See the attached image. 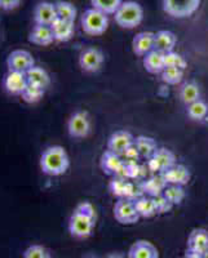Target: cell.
<instances>
[{
  "mask_svg": "<svg viewBox=\"0 0 208 258\" xmlns=\"http://www.w3.org/2000/svg\"><path fill=\"white\" fill-rule=\"evenodd\" d=\"M70 160L66 150L61 146H50L40 156V168L47 176L57 177L68 172Z\"/></svg>",
  "mask_w": 208,
  "mask_h": 258,
  "instance_id": "cell-1",
  "label": "cell"
},
{
  "mask_svg": "<svg viewBox=\"0 0 208 258\" xmlns=\"http://www.w3.org/2000/svg\"><path fill=\"white\" fill-rule=\"evenodd\" d=\"M114 20L122 29H136L144 20V9L136 2H123L115 12Z\"/></svg>",
  "mask_w": 208,
  "mask_h": 258,
  "instance_id": "cell-2",
  "label": "cell"
},
{
  "mask_svg": "<svg viewBox=\"0 0 208 258\" xmlns=\"http://www.w3.org/2000/svg\"><path fill=\"white\" fill-rule=\"evenodd\" d=\"M109 27V17L105 13L91 8L87 9L82 16V29L91 36H100L105 34Z\"/></svg>",
  "mask_w": 208,
  "mask_h": 258,
  "instance_id": "cell-3",
  "label": "cell"
},
{
  "mask_svg": "<svg viewBox=\"0 0 208 258\" xmlns=\"http://www.w3.org/2000/svg\"><path fill=\"white\" fill-rule=\"evenodd\" d=\"M202 0H163V11L172 18L182 20L199 9Z\"/></svg>",
  "mask_w": 208,
  "mask_h": 258,
  "instance_id": "cell-4",
  "label": "cell"
},
{
  "mask_svg": "<svg viewBox=\"0 0 208 258\" xmlns=\"http://www.w3.org/2000/svg\"><path fill=\"white\" fill-rule=\"evenodd\" d=\"M96 226V218H91L85 214L74 211L69 221V231L76 239H87L91 236Z\"/></svg>",
  "mask_w": 208,
  "mask_h": 258,
  "instance_id": "cell-5",
  "label": "cell"
},
{
  "mask_svg": "<svg viewBox=\"0 0 208 258\" xmlns=\"http://www.w3.org/2000/svg\"><path fill=\"white\" fill-rule=\"evenodd\" d=\"M113 212H114L115 220L122 225H133V223L138 222V220L141 218L135 207V203L132 200L124 199V198L115 203Z\"/></svg>",
  "mask_w": 208,
  "mask_h": 258,
  "instance_id": "cell-6",
  "label": "cell"
},
{
  "mask_svg": "<svg viewBox=\"0 0 208 258\" xmlns=\"http://www.w3.org/2000/svg\"><path fill=\"white\" fill-rule=\"evenodd\" d=\"M7 66L9 71H17V73H25L35 66V59L30 52L25 49H16L9 53L7 58Z\"/></svg>",
  "mask_w": 208,
  "mask_h": 258,
  "instance_id": "cell-7",
  "label": "cell"
},
{
  "mask_svg": "<svg viewBox=\"0 0 208 258\" xmlns=\"http://www.w3.org/2000/svg\"><path fill=\"white\" fill-rule=\"evenodd\" d=\"M68 132L73 138H84L91 132V120L88 112L76 111L68 121Z\"/></svg>",
  "mask_w": 208,
  "mask_h": 258,
  "instance_id": "cell-8",
  "label": "cell"
},
{
  "mask_svg": "<svg viewBox=\"0 0 208 258\" xmlns=\"http://www.w3.org/2000/svg\"><path fill=\"white\" fill-rule=\"evenodd\" d=\"M176 164V158L175 154L168 149H158L155 153L152 154L151 158L147 161V168L151 172H158L163 173L164 170L170 169L171 167Z\"/></svg>",
  "mask_w": 208,
  "mask_h": 258,
  "instance_id": "cell-9",
  "label": "cell"
},
{
  "mask_svg": "<svg viewBox=\"0 0 208 258\" xmlns=\"http://www.w3.org/2000/svg\"><path fill=\"white\" fill-rule=\"evenodd\" d=\"M102 52L97 48H87L79 56V66L85 73H96L101 69L103 63Z\"/></svg>",
  "mask_w": 208,
  "mask_h": 258,
  "instance_id": "cell-10",
  "label": "cell"
},
{
  "mask_svg": "<svg viewBox=\"0 0 208 258\" xmlns=\"http://www.w3.org/2000/svg\"><path fill=\"white\" fill-rule=\"evenodd\" d=\"M135 144V137L127 131H117L110 136L108 141V150L118 155H123L126 150Z\"/></svg>",
  "mask_w": 208,
  "mask_h": 258,
  "instance_id": "cell-11",
  "label": "cell"
},
{
  "mask_svg": "<svg viewBox=\"0 0 208 258\" xmlns=\"http://www.w3.org/2000/svg\"><path fill=\"white\" fill-rule=\"evenodd\" d=\"M100 165L105 174L119 177L122 174V170H123L124 160L118 154L113 153L110 150H106L105 153L102 154V156H101Z\"/></svg>",
  "mask_w": 208,
  "mask_h": 258,
  "instance_id": "cell-12",
  "label": "cell"
},
{
  "mask_svg": "<svg viewBox=\"0 0 208 258\" xmlns=\"http://www.w3.org/2000/svg\"><path fill=\"white\" fill-rule=\"evenodd\" d=\"M57 20L56 4L49 3V2H41L34 9V21L36 25H50Z\"/></svg>",
  "mask_w": 208,
  "mask_h": 258,
  "instance_id": "cell-13",
  "label": "cell"
},
{
  "mask_svg": "<svg viewBox=\"0 0 208 258\" xmlns=\"http://www.w3.org/2000/svg\"><path fill=\"white\" fill-rule=\"evenodd\" d=\"M27 79L25 73H17V71H9L4 78L3 85L6 91L13 96H21L25 88L27 87Z\"/></svg>",
  "mask_w": 208,
  "mask_h": 258,
  "instance_id": "cell-14",
  "label": "cell"
},
{
  "mask_svg": "<svg viewBox=\"0 0 208 258\" xmlns=\"http://www.w3.org/2000/svg\"><path fill=\"white\" fill-rule=\"evenodd\" d=\"M161 174L163 176L164 181L167 182V185L185 186L190 181V172L188 168L181 164H175Z\"/></svg>",
  "mask_w": 208,
  "mask_h": 258,
  "instance_id": "cell-15",
  "label": "cell"
},
{
  "mask_svg": "<svg viewBox=\"0 0 208 258\" xmlns=\"http://www.w3.org/2000/svg\"><path fill=\"white\" fill-rule=\"evenodd\" d=\"M188 250L205 255L208 253V231L205 229H194L188 238Z\"/></svg>",
  "mask_w": 208,
  "mask_h": 258,
  "instance_id": "cell-16",
  "label": "cell"
},
{
  "mask_svg": "<svg viewBox=\"0 0 208 258\" xmlns=\"http://www.w3.org/2000/svg\"><path fill=\"white\" fill-rule=\"evenodd\" d=\"M154 35L155 32H138L132 40V49L137 56H146L154 49Z\"/></svg>",
  "mask_w": 208,
  "mask_h": 258,
  "instance_id": "cell-17",
  "label": "cell"
},
{
  "mask_svg": "<svg viewBox=\"0 0 208 258\" xmlns=\"http://www.w3.org/2000/svg\"><path fill=\"white\" fill-rule=\"evenodd\" d=\"M127 258H159V252L150 241L137 240L131 245Z\"/></svg>",
  "mask_w": 208,
  "mask_h": 258,
  "instance_id": "cell-18",
  "label": "cell"
},
{
  "mask_svg": "<svg viewBox=\"0 0 208 258\" xmlns=\"http://www.w3.org/2000/svg\"><path fill=\"white\" fill-rule=\"evenodd\" d=\"M177 44V36L172 31L161 30L154 35V49L162 53L172 52Z\"/></svg>",
  "mask_w": 208,
  "mask_h": 258,
  "instance_id": "cell-19",
  "label": "cell"
},
{
  "mask_svg": "<svg viewBox=\"0 0 208 258\" xmlns=\"http://www.w3.org/2000/svg\"><path fill=\"white\" fill-rule=\"evenodd\" d=\"M29 41L35 45L45 47V45L52 44L55 41L52 27L44 26V25H35L29 35Z\"/></svg>",
  "mask_w": 208,
  "mask_h": 258,
  "instance_id": "cell-20",
  "label": "cell"
},
{
  "mask_svg": "<svg viewBox=\"0 0 208 258\" xmlns=\"http://www.w3.org/2000/svg\"><path fill=\"white\" fill-rule=\"evenodd\" d=\"M140 187L144 192V195L150 198H154L157 195H161L163 194L164 188L167 187V182L164 181L163 176L161 173L157 174V176H152L150 178L145 179L140 183Z\"/></svg>",
  "mask_w": 208,
  "mask_h": 258,
  "instance_id": "cell-21",
  "label": "cell"
},
{
  "mask_svg": "<svg viewBox=\"0 0 208 258\" xmlns=\"http://www.w3.org/2000/svg\"><path fill=\"white\" fill-rule=\"evenodd\" d=\"M52 31L55 35V40L56 41H69L74 35L75 31V25L74 22H69V21H64L57 18L52 25Z\"/></svg>",
  "mask_w": 208,
  "mask_h": 258,
  "instance_id": "cell-22",
  "label": "cell"
},
{
  "mask_svg": "<svg viewBox=\"0 0 208 258\" xmlns=\"http://www.w3.org/2000/svg\"><path fill=\"white\" fill-rule=\"evenodd\" d=\"M144 68L150 74H162L164 70V53L152 49L144 57Z\"/></svg>",
  "mask_w": 208,
  "mask_h": 258,
  "instance_id": "cell-23",
  "label": "cell"
},
{
  "mask_svg": "<svg viewBox=\"0 0 208 258\" xmlns=\"http://www.w3.org/2000/svg\"><path fill=\"white\" fill-rule=\"evenodd\" d=\"M26 79L27 83L31 85H35L39 88L45 89L49 85V75H48L47 71L44 69L39 68V66H34V68L30 69L26 73Z\"/></svg>",
  "mask_w": 208,
  "mask_h": 258,
  "instance_id": "cell-24",
  "label": "cell"
},
{
  "mask_svg": "<svg viewBox=\"0 0 208 258\" xmlns=\"http://www.w3.org/2000/svg\"><path fill=\"white\" fill-rule=\"evenodd\" d=\"M133 203H135V207L136 209H137L141 218H151L154 217L155 214H158L157 213L155 204H154L152 198L142 195V197L138 198V199L135 200Z\"/></svg>",
  "mask_w": 208,
  "mask_h": 258,
  "instance_id": "cell-25",
  "label": "cell"
},
{
  "mask_svg": "<svg viewBox=\"0 0 208 258\" xmlns=\"http://www.w3.org/2000/svg\"><path fill=\"white\" fill-rule=\"evenodd\" d=\"M135 146L138 150L141 156L145 158H151L152 154L158 150V145H157L155 140L151 137H146V136H138L135 138Z\"/></svg>",
  "mask_w": 208,
  "mask_h": 258,
  "instance_id": "cell-26",
  "label": "cell"
},
{
  "mask_svg": "<svg viewBox=\"0 0 208 258\" xmlns=\"http://www.w3.org/2000/svg\"><path fill=\"white\" fill-rule=\"evenodd\" d=\"M180 97L185 105H190L195 101L200 100V89L195 83H185L180 91Z\"/></svg>",
  "mask_w": 208,
  "mask_h": 258,
  "instance_id": "cell-27",
  "label": "cell"
},
{
  "mask_svg": "<svg viewBox=\"0 0 208 258\" xmlns=\"http://www.w3.org/2000/svg\"><path fill=\"white\" fill-rule=\"evenodd\" d=\"M56 11H57V18L64 21H69V22H75L76 18V8L69 2H64V0H59L56 2Z\"/></svg>",
  "mask_w": 208,
  "mask_h": 258,
  "instance_id": "cell-28",
  "label": "cell"
},
{
  "mask_svg": "<svg viewBox=\"0 0 208 258\" xmlns=\"http://www.w3.org/2000/svg\"><path fill=\"white\" fill-rule=\"evenodd\" d=\"M92 7L105 15H115L123 0H91Z\"/></svg>",
  "mask_w": 208,
  "mask_h": 258,
  "instance_id": "cell-29",
  "label": "cell"
},
{
  "mask_svg": "<svg viewBox=\"0 0 208 258\" xmlns=\"http://www.w3.org/2000/svg\"><path fill=\"white\" fill-rule=\"evenodd\" d=\"M163 195L172 203L173 206L181 204L182 200L185 199V190L184 186L179 185H167V187L164 188Z\"/></svg>",
  "mask_w": 208,
  "mask_h": 258,
  "instance_id": "cell-30",
  "label": "cell"
},
{
  "mask_svg": "<svg viewBox=\"0 0 208 258\" xmlns=\"http://www.w3.org/2000/svg\"><path fill=\"white\" fill-rule=\"evenodd\" d=\"M44 91L45 89L39 88V87H35V85L27 84V87L25 88V91L22 92L21 97H22V100L25 101L26 103H38L39 101H41L43 96H44Z\"/></svg>",
  "mask_w": 208,
  "mask_h": 258,
  "instance_id": "cell-31",
  "label": "cell"
},
{
  "mask_svg": "<svg viewBox=\"0 0 208 258\" xmlns=\"http://www.w3.org/2000/svg\"><path fill=\"white\" fill-rule=\"evenodd\" d=\"M208 114V106L204 101L198 100L188 105V115L193 120H202Z\"/></svg>",
  "mask_w": 208,
  "mask_h": 258,
  "instance_id": "cell-32",
  "label": "cell"
},
{
  "mask_svg": "<svg viewBox=\"0 0 208 258\" xmlns=\"http://www.w3.org/2000/svg\"><path fill=\"white\" fill-rule=\"evenodd\" d=\"M188 66L186 61L181 54L176 52H168L164 53V68H175L180 70H185Z\"/></svg>",
  "mask_w": 208,
  "mask_h": 258,
  "instance_id": "cell-33",
  "label": "cell"
},
{
  "mask_svg": "<svg viewBox=\"0 0 208 258\" xmlns=\"http://www.w3.org/2000/svg\"><path fill=\"white\" fill-rule=\"evenodd\" d=\"M162 80H163L166 84L170 85H176L179 83H181L182 78H184V70H180V69L175 68H166L162 71Z\"/></svg>",
  "mask_w": 208,
  "mask_h": 258,
  "instance_id": "cell-34",
  "label": "cell"
},
{
  "mask_svg": "<svg viewBox=\"0 0 208 258\" xmlns=\"http://www.w3.org/2000/svg\"><path fill=\"white\" fill-rule=\"evenodd\" d=\"M142 176V167L137 164V161H127L124 160L123 170L119 177H124L127 179L140 178Z\"/></svg>",
  "mask_w": 208,
  "mask_h": 258,
  "instance_id": "cell-35",
  "label": "cell"
},
{
  "mask_svg": "<svg viewBox=\"0 0 208 258\" xmlns=\"http://www.w3.org/2000/svg\"><path fill=\"white\" fill-rule=\"evenodd\" d=\"M22 258H52V254L45 246L39 245V244H32L25 250Z\"/></svg>",
  "mask_w": 208,
  "mask_h": 258,
  "instance_id": "cell-36",
  "label": "cell"
},
{
  "mask_svg": "<svg viewBox=\"0 0 208 258\" xmlns=\"http://www.w3.org/2000/svg\"><path fill=\"white\" fill-rule=\"evenodd\" d=\"M127 185H128V181H127V178H124V177L115 176L114 178H113V181L110 182V186H109V188H110V191H112L113 195H115V197H118L122 199V198H124V194H126Z\"/></svg>",
  "mask_w": 208,
  "mask_h": 258,
  "instance_id": "cell-37",
  "label": "cell"
},
{
  "mask_svg": "<svg viewBox=\"0 0 208 258\" xmlns=\"http://www.w3.org/2000/svg\"><path fill=\"white\" fill-rule=\"evenodd\" d=\"M152 200H154V204H155V208H157V213L158 214L168 213V212H171V209L173 208L172 203H171L167 198L164 197L163 194L154 197L152 198Z\"/></svg>",
  "mask_w": 208,
  "mask_h": 258,
  "instance_id": "cell-38",
  "label": "cell"
},
{
  "mask_svg": "<svg viewBox=\"0 0 208 258\" xmlns=\"http://www.w3.org/2000/svg\"><path fill=\"white\" fill-rule=\"evenodd\" d=\"M75 212H78V213L85 214V216H88V217H91V218H97L96 217V211H94V207L92 206L89 202L79 203V204L76 206Z\"/></svg>",
  "mask_w": 208,
  "mask_h": 258,
  "instance_id": "cell-39",
  "label": "cell"
},
{
  "mask_svg": "<svg viewBox=\"0 0 208 258\" xmlns=\"http://www.w3.org/2000/svg\"><path fill=\"white\" fill-rule=\"evenodd\" d=\"M140 153H138V150L136 149L135 144L132 145L131 147H128V149L126 150V153L122 155V158H124V160L127 161H137V159L140 158Z\"/></svg>",
  "mask_w": 208,
  "mask_h": 258,
  "instance_id": "cell-40",
  "label": "cell"
},
{
  "mask_svg": "<svg viewBox=\"0 0 208 258\" xmlns=\"http://www.w3.org/2000/svg\"><path fill=\"white\" fill-rule=\"evenodd\" d=\"M21 4V0H0V8L4 11H13Z\"/></svg>",
  "mask_w": 208,
  "mask_h": 258,
  "instance_id": "cell-41",
  "label": "cell"
},
{
  "mask_svg": "<svg viewBox=\"0 0 208 258\" xmlns=\"http://www.w3.org/2000/svg\"><path fill=\"white\" fill-rule=\"evenodd\" d=\"M184 258H204V255L199 254V253L191 252V250H186V253H185Z\"/></svg>",
  "mask_w": 208,
  "mask_h": 258,
  "instance_id": "cell-42",
  "label": "cell"
},
{
  "mask_svg": "<svg viewBox=\"0 0 208 258\" xmlns=\"http://www.w3.org/2000/svg\"><path fill=\"white\" fill-rule=\"evenodd\" d=\"M105 258H124V257L120 254V253H112V254L106 255Z\"/></svg>",
  "mask_w": 208,
  "mask_h": 258,
  "instance_id": "cell-43",
  "label": "cell"
},
{
  "mask_svg": "<svg viewBox=\"0 0 208 258\" xmlns=\"http://www.w3.org/2000/svg\"><path fill=\"white\" fill-rule=\"evenodd\" d=\"M182 258H184V257H182Z\"/></svg>",
  "mask_w": 208,
  "mask_h": 258,
  "instance_id": "cell-44",
  "label": "cell"
}]
</instances>
